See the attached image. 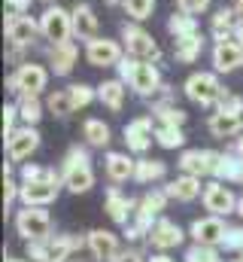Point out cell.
<instances>
[{"label": "cell", "instance_id": "1", "mask_svg": "<svg viewBox=\"0 0 243 262\" xmlns=\"http://www.w3.org/2000/svg\"><path fill=\"white\" fill-rule=\"evenodd\" d=\"M119 73L128 82V89H134V95H140V98H155V92L164 85L161 70L155 67V61H143L134 55H125L119 61Z\"/></svg>", "mask_w": 243, "mask_h": 262}, {"label": "cell", "instance_id": "2", "mask_svg": "<svg viewBox=\"0 0 243 262\" xmlns=\"http://www.w3.org/2000/svg\"><path fill=\"white\" fill-rule=\"evenodd\" d=\"M61 180L70 192H88L94 186V171H91V159L85 149L70 146L64 156V168H61Z\"/></svg>", "mask_w": 243, "mask_h": 262}, {"label": "cell", "instance_id": "3", "mask_svg": "<svg viewBox=\"0 0 243 262\" xmlns=\"http://www.w3.org/2000/svg\"><path fill=\"white\" fill-rule=\"evenodd\" d=\"M182 92H185L188 101H195V104H201V107H213V104H219V98H222L225 89H222L216 70H198V73H191V76L185 79Z\"/></svg>", "mask_w": 243, "mask_h": 262}, {"label": "cell", "instance_id": "4", "mask_svg": "<svg viewBox=\"0 0 243 262\" xmlns=\"http://www.w3.org/2000/svg\"><path fill=\"white\" fill-rule=\"evenodd\" d=\"M121 46H125L128 55L143 58V61H158L161 58V49H158L155 37L146 28H140V21H131V25L125 21L121 25Z\"/></svg>", "mask_w": 243, "mask_h": 262}, {"label": "cell", "instance_id": "5", "mask_svg": "<svg viewBox=\"0 0 243 262\" xmlns=\"http://www.w3.org/2000/svg\"><path fill=\"white\" fill-rule=\"evenodd\" d=\"M9 92L15 95H40L46 85H49V70L37 61H21L15 67V73L9 76Z\"/></svg>", "mask_w": 243, "mask_h": 262}, {"label": "cell", "instance_id": "6", "mask_svg": "<svg viewBox=\"0 0 243 262\" xmlns=\"http://www.w3.org/2000/svg\"><path fill=\"white\" fill-rule=\"evenodd\" d=\"M40 34H43V40H49V43H64V40H70V37H73V12L64 9V6H58V3L46 6L43 15H40Z\"/></svg>", "mask_w": 243, "mask_h": 262}, {"label": "cell", "instance_id": "7", "mask_svg": "<svg viewBox=\"0 0 243 262\" xmlns=\"http://www.w3.org/2000/svg\"><path fill=\"white\" fill-rule=\"evenodd\" d=\"M37 37H43L40 34V18H31L28 12H9L6 15V40H9V46L28 49V46L37 43Z\"/></svg>", "mask_w": 243, "mask_h": 262}, {"label": "cell", "instance_id": "8", "mask_svg": "<svg viewBox=\"0 0 243 262\" xmlns=\"http://www.w3.org/2000/svg\"><path fill=\"white\" fill-rule=\"evenodd\" d=\"M125 58V46L110 37H94L85 43V61L91 67H119Z\"/></svg>", "mask_w": 243, "mask_h": 262}, {"label": "cell", "instance_id": "9", "mask_svg": "<svg viewBox=\"0 0 243 262\" xmlns=\"http://www.w3.org/2000/svg\"><path fill=\"white\" fill-rule=\"evenodd\" d=\"M37 146H40V134H37L34 125H21V128H15L6 137V156H9V162L31 159L37 152Z\"/></svg>", "mask_w": 243, "mask_h": 262}, {"label": "cell", "instance_id": "10", "mask_svg": "<svg viewBox=\"0 0 243 262\" xmlns=\"http://www.w3.org/2000/svg\"><path fill=\"white\" fill-rule=\"evenodd\" d=\"M15 229H18V235H25L31 241H40V238L49 235V213L40 210V207H34V204H28L25 210H18Z\"/></svg>", "mask_w": 243, "mask_h": 262}, {"label": "cell", "instance_id": "11", "mask_svg": "<svg viewBox=\"0 0 243 262\" xmlns=\"http://www.w3.org/2000/svg\"><path fill=\"white\" fill-rule=\"evenodd\" d=\"M216 162H219V152L213 149H185L180 156L182 174H195V177L216 174Z\"/></svg>", "mask_w": 243, "mask_h": 262}, {"label": "cell", "instance_id": "12", "mask_svg": "<svg viewBox=\"0 0 243 262\" xmlns=\"http://www.w3.org/2000/svg\"><path fill=\"white\" fill-rule=\"evenodd\" d=\"M155 140V128H152V116H137L134 122L125 125V143L131 152H146Z\"/></svg>", "mask_w": 243, "mask_h": 262}, {"label": "cell", "instance_id": "13", "mask_svg": "<svg viewBox=\"0 0 243 262\" xmlns=\"http://www.w3.org/2000/svg\"><path fill=\"white\" fill-rule=\"evenodd\" d=\"M46 58H49V67L55 70V76H67V73L76 67L79 49H76V43H73V40H64V43H49Z\"/></svg>", "mask_w": 243, "mask_h": 262}, {"label": "cell", "instance_id": "14", "mask_svg": "<svg viewBox=\"0 0 243 262\" xmlns=\"http://www.w3.org/2000/svg\"><path fill=\"white\" fill-rule=\"evenodd\" d=\"M210 61L216 73H231L243 64V49L234 40H222V43H213V52H210Z\"/></svg>", "mask_w": 243, "mask_h": 262}, {"label": "cell", "instance_id": "15", "mask_svg": "<svg viewBox=\"0 0 243 262\" xmlns=\"http://www.w3.org/2000/svg\"><path fill=\"white\" fill-rule=\"evenodd\" d=\"M73 37L76 40H94V37H101V21H98V15H94V9L88 6V3H76L73 9Z\"/></svg>", "mask_w": 243, "mask_h": 262}, {"label": "cell", "instance_id": "16", "mask_svg": "<svg viewBox=\"0 0 243 262\" xmlns=\"http://www.w3.org/2000/svg\"><path fill=\"white\" fill-rule=\"evenodd\" d=\"M18 198L25 204H34V207H43L49 201L58 198V180H34V183H21L18 186Z\"/></svg>", "mask_w": 243, "mask_h": 262}, {"label": "cell", "instance_id": "17", "mask_svg": "<svg viewBox=\"0 0 243 262\" xmlns=\"http://www.w3.org/2000/svg\"><path fill=\"white\" fill-rule=\"evenodd\" d=\"M234 204H237V198H234V192H231L225 183H210V186L204 189V207H207L210 213H216V216L231 213Z\"/></svg>", "mask_w": 243, "mask_h": 262}, {"label": "cell", "instance_id": "18", "mask_svg": "<svg viewBox=\"0 0 243 262\" xmlns=\"http://www.w3.org/2000/svg\"><path fill=\"white\" fill-rule=\"evenodd\" d=\"M237 25H240V18H237V12L234 9H216L213 15H210V37H213V43H222V40H234V31H237Z\"/></svg>", "mask_w": 243, "mask_h": 262}, {"label": "cell", "instance_id": "19", "mask_svg": "<svg viewBox=\"0 0 243 262\" xmlns=\"http://www.w3.org/2000/svg\"><path fill=\"white\" fill-rule=\"evenodd\" d=\"M191 235H195V241L198 244H219V241H225V235H228V229H225V223L213 213V216H207V220H195V226H191Z\"/></svg>", "mask_w": 243, "mask_h": 262}, {"label": "cell", "instance_id": "20", "mask_svg": "<svg viewBox=\"0 0 243 262\" xmlns=\"http://www.w3.org/2000/svg\"><path fill=\"white\" fill-rule=\"evenodd\" d=\"M125 98H128V82L125 79H104L101 85H98V101L107 107V110H113V113H119L121 107H125Z\"/></svg>", "mask_w": 243, "mask_h": 262}, {"label": "cell", "instance_id": "21", "mask_svg": "<svg viewBox=\"0 0 243 262\" xmlns=\"http://www.w3.org/2000/svg\"><path fill=\"white\" fill-rule=\"evenodd\" d=\"M207 128H210L213 137H234V134L243 131V116L240 113H222V110H216V113L210 116Z\"/></svg>", "mask_w": 243, "mask_h": 262}, {"label": "cell", "instance_id": "22", "mask_svg": "<svg viewBox=\"0 0 243 262\" xmlns=\"http://www.w3.org/2000/svg\"><path fill=\"white\" fill-rule=\"evenodd\" d=\"M149 241L158 247V250H167V247H177L182 241V232L177 223H171V220H158L152 229H149Z\"/></svg>", "mask_w": 243, "mask_h": 262}, {"label": "cell", "instance_id": "23", "mask_svg": "<svg viewBox=\"0 0 243 262\" xmlns=\"http://www.w3.org/2000/svg\"><path fill=\"white\" fill-rule=\"evenodd\" d=\"M201 52H204V37H201V31L174 40V58H177L180 64H191Z\"/></svg>", "mask_w": 243, "mask_h": 262}, {"label": "cell", "instance_id": "24", "mask_svg": "<svg viewBox=\"0 0 243 262\" xmlns=\"http://www.w3.org/2000/svg\"><path fill=\"white\" fill-rule=\"evenodd\" d=\"M216 177H222L225 183H243V159L234 152H219L216 162Z\"/></svg>", "mask_w": 243, "mask_h": 262}, {"label": "cell", "instance_id": "25", "mask_svg": "<svg viewBox=\"0 0 243 262\" xmlns=\"http://www.w3.org/2000/svg\"><path fill=\"white\" fill-rule=\"evenodd\" d=\"M167 195L177 198V201H191V198L201 195V177L195 174H182L174 183H167Z\"/></svg>", "mask_w": 243, "mask_h": 262}, {"label": "cell", "instance_id": "26", "mask_svg": "<svg viewBox=\"0 0 243 262\" xmlns=\"http://www.w3.org/2000/svg\"><path fill=\"white\" fill-rule=\"evenodd\" d=\"M88 247H91V253H94L98 259H113L116 250H119L116 235H113V232H104V229H98V232L88 235Z\"/></svg>", "mask_w": 243, "mask_h": 262}, {"label": "cell", "instance_id": "27", "mask_svg": "<svg viewBox=\"0 0 243 262\" xmlns=\"http://www.w3.org/2000/svg\"><path fill=\"white\" fill-rule=\"evenodd\" d=\"M134 168H137V162H131L125 152H110L107 156V174H110V180H128V177H134Z\"/></svg>", "mask_w": 243, "mask_h": 262}, {"label": "cell", "instance_id": "28", "mask_svg": "<svg viewBox=\"0 0 243 262\" xmlns=\"http://www.w3.org/2000/svg\"><path fill=\"white\" fill-rule=\"evenodd\" d=\"M167 174V165L158 162V159H140L137 168H134V180L137 183H152V180H161Z\"/></svg>", "mask_w": 243, "mask_h": 262}, {"label": "cell", "instance_id": "29", "mask_svg": "<svg viewBox=\"0 0 243 262\" xmlns=\"http://www.w3.org/2000/svg\"><path fill=\"white\" fill-rule=\"evenodd\" d=\"M82 137L88 146H107L110 143V125L104 119H85L82 122Z\"/></svg>", "mask_w": 243, "mask_h": 262}, {"label": "cell", "instance_id": "30", "mask_svg": "<svg viewBox=\"0 0 243 262\" xmlns=\"http://www.w3.org/2000/svg\"><path fill=\"white\" fill-rule=\"evenodd\" d=\"M131 207H134V201H131L128 195H121L116 186L107 192V210H110V216H113L116 223H128V216H131Z\"/></svg>", "mask_w": 243, "mask_h": 262}, {"label": "cell", "instance_id": "31", "mask_svg": "<svg viewBox=\"0 0 243 262\" xmlns=\"http://www.w3.org/2000/svg\"><path fill=\"white\" fill-rule=\"evenodd\" d=\"M18 116L25 125H37L43 119V104L40 95H18Z\"/></svg>", "mask_w": 243, "mask_h": 262}, {"label": "cell", "instance_id": "32", "mask_svg": "<svg viewBox=\"0 0 243 262\" xmlns=\"http://www.w3.org/2000/svg\"><path fill=\"white\" fill-rule=\"evenodd\" d=\"M167 31H171V37L177 40V37H188V34H198V15H188V12H174L171 18H167Z\"/></svg>", "mask_w": 243, "mask_h": 262}, {"label": "cell", "instance_id": "33", "mask_svg": "<svg viewBox=\"0 0 243 262\" xmlns=\"http://www.w3.org/2000/svg\"><path fill=\"white\" fill-rule=\"evenodd\" d=\"M155 140L164 146V149H177L185 143V134L182 125H167V122H155Z\"/></svg>", "mask_w": 243, "mask_h": 262}, {"label": "cell", "instance_id": "34", "mask_svg": "<svg viewBox=\"0 0 243 262\" xmlns=\"http://www.w3.org/2000/svg\"><path fill=\"white\" fill-rule=\"evenodd\" d=\"M46 110H49V113H55V116H70V113L76 110V104H73V95H70V89L52 92V95L46 98Z\"/></svg>", "mask_w": 243, "mask_h": 262}, {"label": "cell", "instance_id": "35", "mask_svg": "<svg viewBox=\"0 0 243 262\" xmlns=\"http://www.w3.org/2000/svg\"><path fill=\"white\" fill-rule=\"evenodd\" d=\"M121 9H125V15H128L131 21H146V18H152L155 0H125Z\"/></svg>", "mask_w": 243, "mask_h": 262}, {"label": "cell", "instance_id": "36", "mask_svg": "<svg viewBox=\"0 0 243 262\" xmlns=\"http://www.w3.org/2000/svg\"><path fill=\"white\" fill-rule=\"evenodd\" d=\"M152 116H155V122H167V125H182L185 122V113L174 104H155Z\"/></svg>", "mask_w": 243, "mask_h": 262}, {"label": "cell", "instance_id": "37", "mask_svg": "<svg viewBox=\"0 0 243 262\" xmlns=\"http://www.w3.org/2000/svg\"><path fill=\"white\" fill-rule=\"evenodd\" d=\"M67 89H70V95H73V104H76V110L88 107V104L98 98V92H94L88 82H73V85H67Z\"/></svg>", "mask_w": 243, "mask_h": 262}, {"label": "cell", "instance_id": "38", "mask_svg": "<svg viewBox=\"0 0 243 262\" xmlns=\"http://www.w3.org/2000/svg\"><path fill=\"white\" fill-rule=\"evenodd\" d=\"M34 180H58V174L49 171V168H40V165H25L21 168V183H34Z\"/></svg>", "mask_w": 243, "mask_h": 262}, {"label": "cell", "instance_id": "39", "mask_svg": "<svg viewBox=\"0 0 243 262\" xmlns=\"http://www.w3.org/2000/svg\"><path fill=\"white\" fill-rule=\"evenodd\" d=\"M219 110H222V113H243V98L240 95H231V92H222Z\"/></svg>", "mask_w": 243, "mask_h": 262}, {"label": "cell", "instance_id": "40", "mask_svg": "<svg viewBox=\"0 0 243 262\" xmlns=\"http://www.w3.org/2000/svg\"><path fill=\"white\" fill-rule=\"evenodd\" d=\"M185 262H219V256H216L207 244H198V247H191V250L185 253Z\"/></svg>", "mask_w": 243, "mask_h": 262}, {"label": "cell", "instance_id": "41", "mask_svg": "<svg viewBox=\"0 0 243 262\" xmlns=\"http://www.w3.org/2000/svg\"><path fill=\"white\" fill-rule=\"evenodd\" d=\"M210 3H213V0H177V6H180L182 12H188V15H201V12H207Z\"/></svg>", "mask_w": 243, "mask_h": 262}, {"label": "cell", "instance_id": "42", "mask_svg": "<svg viewBox=\"0 0 243 262\" xmlns=\"http://www.w3.org/2000/svg\"><path fill=\"white\" fill-rule=\"evenodd\" d=\"M15 119H21V116H18V104L3 107V137H9V134L15 131Z\"/></svg>", "mask_w": 243, "mask_h": 262}, {"label": "cell", "instance_id": "43", "mask_svg": "<svg viewBox=\"0 0 243 262\" xmlns=\"http://www.w3.org/2000/svg\"><path fill=\"white\" fill-rule=\"evenodd\" d=\"M228 250H240L243 247V229H231L228 235H225V241H222Z\"/></svg>", "mask_w": 243, "mask_h": 262}, {"label": "cell", "instance_id": "44", "mask_svg": "<svg viewBox=\"0 0 243 262\" xmlns=\"http://www.w3.org/2000/svg\"><path fill=\"white\" fill-rule=\"evenodd\" d=\"M15 198V183L9 180V174H3V204H12Z\"/></svg>", "mask_w": 243, "mask_h": 262}, {"label": "cell", "instance_id": "45", "mask_svg": "<svg viewBox=\"0 0 243 262\" xmlns=\"http://www.w3.org/2000/svg\"><path fill=\"white\" fill-rule=\"evenodd\" d=\"M31 3L34 0H6V9L9 12H31Z\"/></svg>", "mask_w": 243, "mask_h": 262}, {"label": "cell", "instance_id": "46", "mask_svg": "<svg viewBox=\"0 0 243 262\" xmlns=\"http://www.w3.org/2000/svg\"><path fill=\"white\" fill-rule=\"evenodd\" d=\"M231 9L237 12V18L243 21V0H231Z\"/></svg>", "mask_w": 243, "mask_h": 262}, {"label": "cell", "instance_id": "47", "mask_svg": "<svg viewBox=\"0 0 243 262\" xmlns=\"http://www.w3.org/2000/svg\"><path fill=\"white\" fill-rule=\"evenodd\" d=\"M234 43H237V46L243 49V21L237 25V31H234Z\"/></svg>", "mask_w": 243, "mask_h": 262}, {"label": "cell", "instance_id": "48", "mask_svg": "<svg viewBox=\"0 0 243 262\" xmlns=\"http://www.w3.org/2000/svg\"><path fill=\"white\" fill-rule=\"evenodd\" d=\"M113 262H140V259H137V256H131V253H128V256H119V259H113Z\"/></svg>", "mask_w": 243, "mask_h": 262}, {"label": "cell", "instance_id": "49", "mask_svg": "<svg viewBox=\"0 0 243 262\" xmlns=\"http://www.w3.org/2000/svg\"><path fill=\"white\" fill-rule=\"evenodd\" d=\"M234 152H237V156L243 159V137H237V146H234Z\"/></svg>", "mask_w": 243, "mask_h": 262}, {"label": "cell", "instance_id": "50", "mask_svg": "<svg viewBox=\"0 0 243 262\" xmlns=\"http://www.w3.org/2000/svg\"><path fill=\"white\" fill-rule=\"evenodd\" d=\"M152 262H171L167 256H152Z\"/></svg>", "mask_w": 243, "mask_h": 262}, {"label": "cell", "instance_id": "51", "mask_svg": "<svg viewBox=\"0 0 243 262\" xmlns=\"http://www.w3.org/2000/svg\"><path fill=\"white\" fill-rule=\"evenodd\" d=\"M107 3H110V6H121V3H125V0H107Z\"/></svg>", "mask_w": 243, "mask_h": 262}, {"label": "cell", "instance_id": "52", "mask_svg": "<svg viewBox=\"0 0 243 262\" xmlns=\"http://www.w3.org/2000/svg\"><path fill=\"white\" fill-rule=\"evenodd\" d=\"M43 3H46V6H52V3H55V0H43Z\"/></svg>", "mask_w": 243, "mask_h": 262}, {"label": "cell", "instance_id": "53", "mask_svg": "<svg viewBox=\"0 0 243 262\" xmlns=\"http://www.w3.org/2000/svg\"><path fill=\"white\" fill-rule=\"evenodd\" d=\"M6 262H21V259H6Z\"/></svg>", "mask_w": 243, "mask_h": 262}]
</instances>
